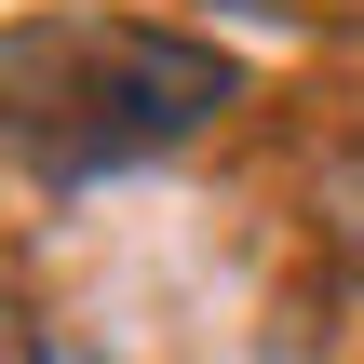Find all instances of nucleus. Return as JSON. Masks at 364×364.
Masks as SVG:
<instances>
[{"label": "nucleus", "mask_w": 364, "mask_h": 364, "mask_svg": "<svg viewBox=\"0 0 364 364\" xmlns=\"http://www.w3.org/2000/svg\"><path fill=\"white\" fill-rule=\"evenodd\" d=\"M230 95H243V68L216 41H176V27L108 14V0H54V14L0 27V149L54 189H95V176L189 149Z\"/></svg>", "instance_id": "obj_1"}, {"label": "nucleus", "mask_w": 364, "mask_h": 364, "mask_svg": "<svg viewBox=\"0 0 364 364\" xmlns=\"http://www.w3.org/2000/svg\"><path fill=\"white\" fill-rule=\"evenodd\" d=\"M0 364H41V324H27L14 297H0Z\"/></svg>", "instance_id": "obj_2"}]
</instances>
